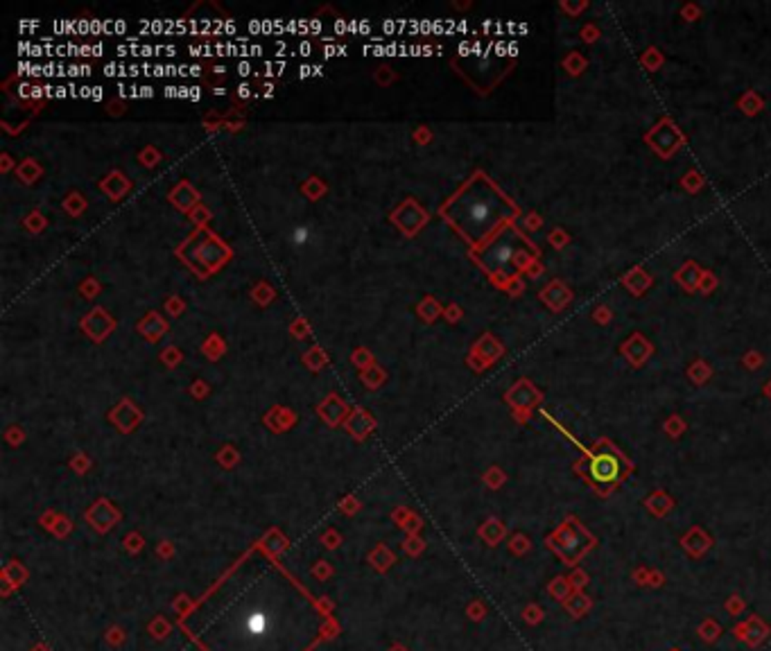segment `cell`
<instances>
[{"mask_svg": "<svg viewBox=\"0 0 771 651\" xmlns=\"http://www.w3.org/2000/svg\"><path fill=\"white\" fill-rule=\"evenodd\" d=\"M93 95V88L91 86H82L80 88V97H91Z\"/></svg>", "mask_w": 771, "mask_h": 651, "instance_id": "cell-21", "label": "cell"}, {"mask_svg": "<svg viewBox=\"0 0 771 651\" xmlns=\"http://www.w3.org/2000/svg\"><path fill=\"white\" fill-rule=\"evenodd\" d=\"M310 75H315V71H312V66H301V68H299V77H301V80H306V77H310Z\"/></svg>", "mask_w": 771, "mask_h": 651, "instance_id": "cell-12", "label": "cell"}, {"mask_svg": "<svg viewBox=\"0 0 771 651\" xmlns=\"http://www.w3.org/2000/svg\"><path fill=\"white\" fill-rule=\"evenodd\" d=\"M261 54H263V46H258V43L249 46V57H261Z\"/></svg>", "mask_w": 771, "mask_h": 651, "instance_id": "cell-15", "label": "cell"}, {"mask_svg": "<svg viewBox=\"0 0 771 651\" xmlns=\"http://www.w3.org/2000/svg\"><path fill=\"white\" fill-rule=\"evenodd\" d=\"M249 91H251V88H249V84H240V88H238V95H240V97H247V95H249Z\"/></svg>", "mask_w": 771, "mask_h": 651, "instance_id": "cell-19", "label": "cell"}, {"mask_svg": "<svg viewBox=\"0 0 771 651\" xmlns=\"http://www.w3.org/2000/svg\"><path fill=\"white\" fill-rule=\"evenodd\" d=\"M536 256V246L527 238L511 227H505L494 235L484 249L479 251L477 261L489 274H516Z\"/></svg>", "mask_w": 771, "mask_h": 651, "instance_id": "cell-3", "label": "cell"}, {"mask_svg": "<svg viewBox=\"0 0 771 651\" xmlns=\"http://www.w3.org/2000/svg\"><path fill=\"white\" fill-rule=\"evenodd\" d=\"M66 95H71L68 88H66V86H57V97H66Z\"/></svg>", "mask_w": 771, "mask_h": 651, "instance_id": "cell-24", "label": "cell"}, {"mask_svg": "<svg viewBox=\"0 0 771 651\" xmlns=\"http://www.w3.org/2000/svg\"><path fill=\"white\" fill-rule=\"evenodd\" d=\"M118 73H120V64L111 61V64H107V66H104V75H107V77H118Z\"/></svg>", "mask_w": 771, "mask_h": 651, "instance_id": "cell-5", "label": "cell"}, {"mask_svg": "<svg viewBox=\"0 0 771 651\" xmlns=\"http://www.w3.org/2000/svg\"><path fill=\"white\" fill-rule=\"evenodd\" d=\"M122 32H127V23H122V20H116V35H122Z\"/></svg>", "mask_w": 771, "mask_h": 651, "instance_id": "cell-23", "label": "cell"}, {"mask_svg": "<svg viewBox=\"0 0 771 651\" xmlns=\"http://www.w3.org/2000/svg\"><path fill=\"white\" fill-rule=\"evenodd\" d=\"M360 35L371 37V25H369V20H360Z\"/></svg>", "mask_w": 771, "mask_h": 651, "instance_id": "cell-14", "label": "cell"}, {"mask_svg": "<svg viewBox=\"0 0 771 651\" xmlns=\"http://www.w3.org/2000/svg\"><path fill=\"white\" fill-rule=\"evenodd\" d=\"M179 97H190V88L188 86H179Z\"/></svg>", "mask_w": 771, "mask_h": 651, "instance_id": "cell-25", "label": "cell"}, {"mask_svg": "<svg viewBox=\"0 0 771 651\" xmlns=\"http://www.w3.org/2000/svg\"><path fill=\"white\" fill-rule=\"evenodd\" d=\"M102 52H104V48L100 46V43H97V46H93V57H100V54H102Z\"/></svg>", "mask_w": 771, "mask_h": 651, "instance_id": "cell-28", "label": "cell"}, {"mask_svg": "<svg viewBox=\"0 0 771 651\" xmlns=\"http://www.w3.org/2000/svg\"><path fill=\"white\" fill-rule=\"evenodd\" d=\"M141 73H143L141 66H136V64H131V66H129V77H136V75H141Z\"/></svg>", "mask_w": 771, "mask_h": 651, "instance_id": "cell-20", "label": "cell"}, {"mask_svg": "<svg viewBox=\"0 0 771 651\" xmlns=\"http://www.w3.org/2000/svg\"><path fill=\"white\" fill-rule=\"evenodd\" d=\"M215 73L217 75H225V66H215Z\"/></svg>", "mask_w": 771, "mask_h": 651, "instance_id": "cell-32", "label": "cell"}, {"mask_svg": "<svg viewBox=\"0 0 771 651\" xmlns=\"http://www.w3.org/2000/svg\"><path fill=\"white\" fill-rule=\"evenodd\" d=\"M253 73V68H251V64L249 61H240L238 64V75L240 77H247V75H251Z\"/></svg>", "mask_w": 771, "mask_h": 651, "instance_id": "cell-6", "label": "cell"}, {"mask_svg": "<svg viewBox=\"0 0 771 651\" xmlns=\"http://www.w3.org/2000/svg\"><path fill=\"white\" fill-rule=\"evenodd\" d=\"M335 54H337V46H335V43H326V46H323V57L330 59Z\"/></svg>", "mask_w": 771, "mask_h": 651, "instance_id": "cell-8", "label": "cell"}, {"mask_svg": "<svg viewBox=\"0 0 771 651\" xmlns=\"http://www.w3.org/2000/svg\"><path fill=\"white\" fill-rule=\"evenodd\" d=\"M383 32H385V35H392V32H398L396 20H385V23H383Z\"/></svg>", "mask_w": 771, "mask_h": 651, "instance_id": "cell-10", "label": "cell"}, {"mask_svg": "<svg viewBox=\"0 0 771 651\" xmlns=\"http://www.w3.org/2000/svg\"><path fill=\"white\" fill-rule=\"evenodd\" d=\"M349 32H360V23H357V20H349Z\"/></svg>", "mask_w": 771, "mask_h": 651, "instance_id": "cell-27", "label": "cell"}, {"mask_svg": "<svg viewBox=\"0 0 771 651\" xmlns=\"http://www.w3.org/2000/svg\"><path fill=\"white\" fill-rule=\"evenodd\" d=\"M202 75V68L199 66H190V77H199Z\"/></svg>", "mask_w": 771, "mask_h": 651, "instance_id": "cell-26", "label": "cell"}, {"mask_svg": "<svg viewBox=\"0 0 771 651\" xmlns=\"http://www.w3.org/2000/svg\"><path fill=\"white\" fill-rule=\"evenodd\" d=\"M274 577L244 581L236 595H220L206 628L220 626V651H285L289 647V595L276 597ZM204 628V631H206Z\"/></svg>", "mask_w": 771, "mask_h": 651, "instance_id": "cell-1", "label": "cell"}, {"mask_svg": "<svg viewBox=\"0 0 771 651\" xmlns=\"http://www.w3.org/2000/svg\"><path fill=\"white\" fill-rule=\"evenodd\" d=\"M43 75H46V77H54V75H57V66H54V64H46V66H43Z\"/></svg>", "mask_w": 771, "mask_h": 651, "instance_id": "cell-13", "label": "cell"}, {"mask_svg": "<svg viewBox=\"0 0 771 651\" xmlns=\"http://www.w3.org/2000/svg\"><path fill=\"white\" fill-rule=\"evenodd\" d=\"M593 475L597 479H602V482L616 479V475H618V464L613 462V459H609V457H599L597 462L593 464Z\"/></svg>", "mask_w": 771, "mask_h": 651, "instance_id": "cell-4", "label": "cell"}, {"mask_svg": "<svg viewBox=\"0 0 771 651\" xmlns=\"http://www.w3.org/2000/svg\"><path fill=\"white\" fill-rule=\"evenodd\" d=\"M28 75H30V77H37V80H39V77L43 75V66H41V64H32V66H30V71H28Z\"/></svg>", "mask_w": 771, "mask_h": 651, "instance_id": "cell-9", "label": "cell"}, {"mask_svg": "<svg viewBox=\"0 0 771 651\" xmlns=\"http://www.w3.org/2000/svg\"><path fill=\"white\" fill-rule=\"evenodd\" d=\"M154 95V88L148 84V86H141V97H152Z\"/></svg>", "mask_w": 771, "mask_h": 651, "instance_id": "cell-18", "label": "cell"}, {"mask_svg": "<svg viewBox=\"0 0 771 651\" xmlns=\"http://www.w3.org/2000/svg\"><path fill=\"white\" fill-rule=\"evenodd\" d=\"M297 52L301 54V57H310V52H312V46H310L308 41H301V43H299V50H297Z\"/></svg>", "mask_w": 771, "mask_h": 651, "instance_id": "cell-7", "label": "cell"}, {"mask_svg": "<svg viewBox=\"0 0 771 651\" xmlns=\"http://www.w3.org/2000/svg\"><path fill=\"white\" fill-rule=\"evenodd\" d=\"M82 75L86 77V75H91V68H88V66H82Z\"/></svg>", "mask_w": 771, "mask_h": 651, "instance_id": "cell-31", "label": "cell"}, {"mask_svg": "<svg viewBox=\"0 0 771 651\" xmlns=\"http://www.w3.org/2000/svg\"><path fill=\"white\" fill-rule=\"evenodd\" d=\"M91 100H95V102H100V100H102V88H100V86H93V95H91Z\"/></svg>", "mask_w": 771, "mask_h": 651, "instance_id": "cell-22", "label": "cell"}, {"mask_svg": "<svg viewBox=\"0 0 771 651\" xmlns=\"http://www.w3.org/2000/svg\"><path fill=\"white\" fill-rule=\"evenodd\" d=\"M199 97H202V91H199V86H190V100H195V102H197Z\"/></svg>", "mask_w": 771, "mask_h": 651, "instance_id": "cell-17", "label": "cell"}, {"mask_svg": "<svg viewBox=\"0 0 771 651\" xmlns=\"http://www.w3.org/2000/svg\"><path fill=\"white\" fill-rule=\"evenodd\" d=\"M337 54L340 57H346V46H337Z\"/></svg>", "mask_w": 771, "mask_h": 651, "instance_id": "cell-29", "label": "cell"}, {"mask_svg": "<svg viewBox=\"0 0 771 651\" xmlns=\"http://www.w3.org/2000/svg\"><path fill=\"white\" fill-rule=\"evenodd\" d=\"M249 30L253 32V35H263V23L258 18H253V20H249Z\"/></svg>", "mask_w": 771, "mask_h": 651, "instance_id": "cell-11", "label": "cell"}, {"mask_svg": "<svg viewBox=\"0 0 771 651\" xmlns=\"http://www.w3.org/2000/svg\"><path fill=\"white\" fill-rule=\"evenodd\" d=\"M443 215L464 240L477 246L486 244L505 229L518 215V208L491 179L477 174L446 204Z\"/></svg>", "mask_w": 771, "mask_h": 651, "instance_id": "cell-2", "label": "cell"}, {"mask_svg": "<svg viewBox=\"0 0 771 651\" xmlns=\"http://www.w3.org/2000/svg\"><path fill=\"white\" fill-rule=\"evenodd\" d=\"M80 75H82V66H77V64L68 66V77H80Z\"/></svg>", "mask_w": 771, "mask_h": 651, "instance_id": "cell-16", "label": "cell"}, {"mask_svg": "<svg viewBox=\"0 0 771 651\" xmlns=\"http://www.w3.org/2000/svg\"><path fill=\"white\" fill-rule=\"evenodd\" d=\"M312 71H315V75H323V68H321V66H312Z\"/></svg>", "mask_w": 771, "mask_h": 651, "instance_id": "cell-30", "label": "cell"}]
</instances>
